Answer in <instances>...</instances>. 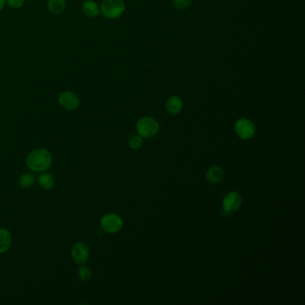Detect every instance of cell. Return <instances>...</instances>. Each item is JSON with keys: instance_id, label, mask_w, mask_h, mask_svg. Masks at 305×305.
<instances>
[{"instance_id": "obj_4", "label": "cell", "mask_w": 305, "mask_h": 305, "mask_svg": "<svg viewBox=\"0 0 305 305\" xmlns=\"http://www.w3.org/2000/svg\"><path fill=\"white\" fill-rule=\"evenodd\" d=\"M101 227L105 232L114 234L122 229L123 219L117 214H107L101 219Z\"/></svg>"}, {"instance_id": "obj_2", "label": "cell", "mask_w": 305, "mask_h": 305, "mask_svg": "<svg viewBox=\"0 0 305 305\" xmlns=\"http://www.w3.org/2000/svg\"><path fill=\"white\" fill-rule=\"evenodd\" d=\"M101 10L106 18L116 19L125 13L126 4L123 0H103Z\"/></svg>"}, {"instance_id": "obj_19", "label": "cell", "mask_w": 305, "mask_h": 305, "mask_svg": "<svg viewBox=\"0 0 305 305\" xmlns=\"http://www.w3.org/2000/svg\"><path fill=\"white\" fill-rule=\"evenodd\" d=\"M5 3H7L11 7L17 9L24 5L25 0H5Z\"/></svg>"}, {"instance_id": "obj_10", "label": "cell", "mask_w": 305, "mask_h": 305, "mask_svg": "<svg viewBox=\"0 0 305 305\" xmlns=\"http://www.w3.org/2000/svg\"><path fill=\"white\" fill-rule=\"evenodd\" d=\"M81 10L89 17H97L101 12V8L93 0H86L81 5Z\"/></svg>"}, {"instance_id": "obj_1", "label": "cell", "mask_w": 305, "mask_h": 305, "mask_svg": "<svg viewBox=\"0 0 305 305\" xmlns=\"http://www.w3.org/2000/svg\"><path fill=\"white\" fill-rule=\"evenodd\" d=\"M52 155L46 149H37L26 159L28 168L34 172H46L52 165Z\"/></svg>"}, {"instance_id": "obj_13", "label": "cell", "mask_w": 305, "mask_h": 305, "mask_svg": "<svg viewBox=\"0 0 305 305\" xmlns=\"http://www.w3.org/2000/svg\"><path fill=\"white\" fill-rule=\"evenodd\" d=\"M66 0H49L48 8L51 14L58 16L66 9Z\"/></svg>"}, {"instance_id": "obj_12", "label": "cell", "mask_w": 305, "mask_h": 305, "mask_svg": "<svg viewBox=\"0 0 305 305\" xmlns=\"http://www.w3.org/2000/svg\"><path fill=\"white\" fill-rule=\"evenodd\" d=\"M12 235L8 230L0 229V254H4L10 248Z\"/></svg>"}, {"instance_id": "obj_9", "label": "cell", "mask_w": 305, "mask_h": 305, "mask_svg": "<svg viewBox=\"0 0 305 305\" xmlns=\"http://www.w3.org/2000/svg\"><path fill=\"white\" fill-rule=\"evenodd\" d=\"M166 107L168 113L176 115L178 114L183 108V101L178 96H172L169 98L166 104Z\"/></svg>"}, {"instance_id": "obj_6", "label": "cell", "mask_w": 305, "mask_h": 305, "mask_svg": "<svg viewBox=\"0 0 305 305\" xmlns=\"http://www.w3.org/2000/svg\"><path fill=\"white\" fill-rule=\"evenodd\" d=\"M90 256L89 247L83 242H78L71 250V257L76 264L82 265L86 262Z\"/></svg>"}, {"instance_id": "obj_14", "label": "cell", "mask_w": 305, "mask_h": 305, "mask_svg": "<svg viewBox=\"0 0 305 305\" xmlns=\"http://www.w3.org/2000/svg\"><path fill=\"white\" fill-rule=\"evenodd\" d=\"M39 183L41 186V188L45 190H51L55 185V178L50 173L43 172L39 177Z\"/></svg>"}, {"instance_id": "obj_20", "label": "cell", "mask_w": 305, "mask_h": 305, "mask_svg": "<svg viewBox=\"0 0 305 305\" xmlns=\"http://www.w3.org/2000/svg\"><path fill=\"white\" fill-rule=\"evenodd\" d=\"M5 5V0H0V11L4 8Z\"/></svg>"}, {"instance_id": "obj_7", "label": "cell", "mask_w": 305, "mask_h": 305, "mask_svg": "<svg viewBox=\"0 0 305 305\" xmlns=\"http://www.w3.org/2000/svg\"><path fill=\"white\" fill-rule=\"evenodd\" d=\"M58 102L61 107L66 108L67 110H75L80 106V100L74 92L66 91L59 94Z\"/></svg>"}, {"instance_id": "obj_17", "label": "cell", "mask_w": 305, "mask_h": 305, "mask_svg": "<svg viewBox=\"0 0 305 305\" xmlns=\"http://www.w3.org/2000/svg\"><path fill=\"white\" fill-rule=\"evenodd\" d=\"M129 146L132 148V150H138L143 146V139L140 135H132L129 141Z\"/></svg>"}, {"instance_id": "obj_16", "label": "cell", "mask_w": 305, "mask_h": 305, "mask_svg": "<svg viewBox=\"0 0 305 305\" xmlns=\"http://www.w3.org/2000/svg\"><path fill=\"white\" fill-rule=\"evenodd\" d=\"M92 272L86 266H82L78 270V277L81 281H89L92 279Z\"/></svg>"}, {"instance_id": "obj_11", "label": "cell", "mask_w": 305, "mask_h": 305, "mask_svg": "<svg viewBox=\"0 0 305 305\" xmlns=\"http://www.w3.org/2000/svg\"><path fill=\"white\" fill-rule=\"evenodd\" d=\"M224 170L220 167H212L209 168L206 174V178L211 183H218L224 178Z\"/></svg>"}, {"instance_id": "obj_8", "label": "cell", "mask_w": 305, "mask_h": 305, "mask_svg": "<svg viewBox=\"0 0 305 305\" xmlns=\"http://www.w3.org/2000/svg\"><path fill=\"white\" fill-rule=\"evenodd\" d=\"M241 204L242 198L239 193L236 192L228 193L223 201L224 211L227 214L234 213L241 207Z\"/></svg>"}, {"instance_id": "obj_3", "label": "cell", "mask_w": 305, "mask_h": 305, "mask_svg": "<svg viewBox=\"0 0 305 305\" xmlns=\"http://www.w3.org/2000/svg\"><path fill=\"white\" fill-rule=\"evenodd\" d=\"M137 131L141 137H153L158 132V122L152 117H143L138 121Z\"/></svg>"}, {"instance_id": "obj_15", "label": "cell", "mask_w": 305, "mask_h": 305, "mask_svg": "<svg viewBox=\"0 0 305 305\" xmlns=\"http://www.w3.org/2000/svg\"><path fill=\"white\" fill-rule=\"evenodd\" d=\"M33 183H34V178L31 174H24L19 178V185L22 188H30Z\"/></svg>"}, {"instance_id": "obj_18", "label": "cell", "mask_w": 305, "mask_h": 305, "mask_svg": "<svg viewBox=\"0 0 305 305\" xmlns=\"http://www.w3.org/2000/svg\"><path fill=\"white\" fill-rule=\"evenodd\" d=\"M193 0H174V5L179 10H185L193 4Z\"/></svg>"}, {"instance_id": "obj_5", "label": "cell", "mask_w": 305, "mask_h": 305, "mask_svg": "<svg viewBox=\"0 0 305 305\" xmlns=\"http://www.w3.org/2000/svg\"><path fill=\"white\" fill-rule=\"evenodd\" d=\"M237 135L242 139L247 140L253 137L255 133V125L247 118H241L234 125Z\"/></svg>"}]
</instances>
